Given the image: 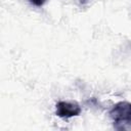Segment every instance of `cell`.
<instances>
[{"instance_id": "cell-1", "label": "cell", "mask_w": 131, "mask_h": 131, "mask_svg": "<svg viewBox=\"0 0 131 131\" xmlns=\"http://www.w3.org/2000/svg\"><path fill=\"white\" fill-rule=\"evenodd\" d=\"M110 116L113 120L116 130L131 129V104L128 101H121L115 104L110 111Z\"/></svg>"}, {"instance_id": "cell-2", "label": "cell", "mask_w": 131, "mask_h": 131, "mask_svg": "<svg viewBox=\"0 0 131 131\" xmlns=\"http://www.w3.org/2000/svg\"><path fill=\"white\" fill-rule=\"evenodd\" d=\"M81 107L78 103L58 101L56 103V116L59 118H72L81 114Z\"/></svg>"}, {"instance_id": "cell-3", "label": "cell", "mask_w": 131, "mask_h": 131, "mask_svg": "<svg viewBox=\"0 0 131 131\" xmlns=\"http://www.w3.org/2000/svg\"><path fill=\"white\" fill-rule=\"evenodd\" d=\"M30 2H31L33 5L40 7V6H42V5L45 3V0H30Z\"/></svg>"}]
</instances>
